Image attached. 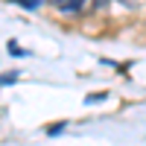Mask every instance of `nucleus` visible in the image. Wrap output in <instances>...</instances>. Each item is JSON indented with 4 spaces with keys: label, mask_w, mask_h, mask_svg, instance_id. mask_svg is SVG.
<instances>
[{
    "label": "nucleus",
    "mask_w": 146,
    "mask_h": 146,
    "mask_svg": "<svg viewBox=\"0 0 146 146\" xmlns=\"http://www.w3.org/2000/svg\"><path fill=\"white\" fill-rule=\"evenodd\" d=\"M53 6L58 12H79L85 6V0H53Z\"/></svg>",
    "instance_id": "obj_1"
},
{
    "label": "nucleus",
    "mask_w": 146,
    "mask_h": 146,
    "mask_svg": "<svg viewBox=\"0 0 146 146\" xmlns=\"http://www.w3.org/2000/svg\"><path fill=\"white\" fill-rule=\"evenodd\" d=\"M9 50H12V53H15V56H27V53H23V50H21V47L15 44V41H9Z\"/></svg>",
    "instance_id": "obj_4"
},
{
    "label": "nucleus",
    "mask_w": 146,
    "mask_h": 146,
    "mask_svg": "<svg viewBox=\"0 0 146 146\" xmlns=\"http://www.w3.org/2000/svg\"><path fill=\"white\" fill-rule=\"evenodd\" d=\"M94 3H96V6H102V3H108V0H94Z\"/></svg>",
    "instance_id": "obj_5"
},
{
    "label": "nucleus",
    "mask_w": 146,
    "mask_h": 146,
    "mask_svg": "<svg viewBox=\"0 0 146 146\" xmlns=\"http://www.w3.org/2000/svg\"><path fill=\"white\" fill-rule=\"evenodd\" d=\"M12 82H18V73H3L0 76V85H12Z\"/></svg>",
    "instance_id": "obj_3"
},
{
    "label": "nucleus",
    "mask_w": 146,
    "mask_h": 146,
    "mask_svg": "<svg viewBox=\"0 0 146 146\" xmlns=\"http://www.w3.org/2000/svg\"><path fill=\"white\" fill-rule=\"evenodd\" d=\"M15 3H18V6H23L27 12H35V9H38V6L44 3V0H15Z\"/></svg>",
    "instance_id": "obj_2"
}]
</instances>
